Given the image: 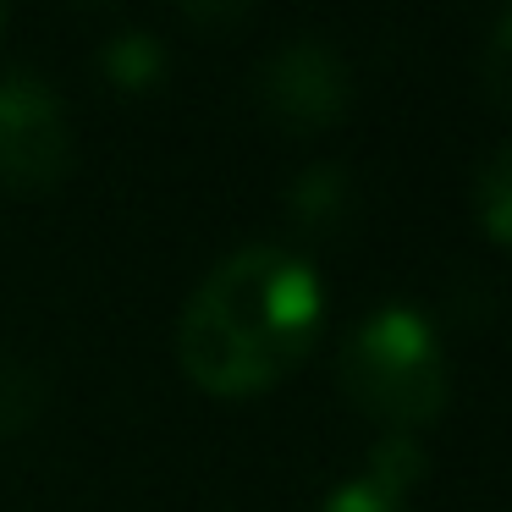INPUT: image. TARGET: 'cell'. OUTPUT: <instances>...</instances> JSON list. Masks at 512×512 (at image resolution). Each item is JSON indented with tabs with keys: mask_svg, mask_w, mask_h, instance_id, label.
Listing matches in <instances>:
<instances>
[{
	"mask_svg": "<svg viewBox=\"0 0 512 512\" xmlns=\"http://www.w3.org/2000/svg\"><path fill=\"white\" fill-rule=\"evenodd\" d=\"M347 199H353V182H347V166H336V160L298 171V182L287 188V210L303 232H331L347 215Z\"/></svg>",
	"mask_w": 512,
	"mask_h": 512,
	"instance_id": "6",
	"label": "cell"
},
{
	"mask_svg": "<svg viewBox=\"0 0 512 512\" xmlns=\"http://www.w3.org/2000/svg\"><path fill=\"white\" fill-rule=\"evenodd\" d=\"M45 408V380L23 358H0V441L23 435Z\"/></svg>",
	"mask_w": 512,
	"mask_h": 512,
	"instance_id": "9",
	"label": "cell"
},
{
	"mask_svg": "<svg viewBox=\"0 0 512 512\" xmlns=\"http://www.w3.org/2000/svg\"><path fill=\"white\" fill-rule=\"evenodd\" d=\"M94 67L105 72L116 94H155L171 72V56H166V39L160 34H144V28H122L100 45Z\"/></svg>",
	"mask_w": 512,
	"mask_h": 512,
	"instance_id": "5",
	"label": "cell"
},
{
	"mask_svg": "<svg viewBox=\"0 0 512 512\" xmlns=\"http://www.w3.org/2000/svg\"><path fill=\"white\" fill-rule=\"evenodd\" d=\"M72 171V127L39 72H0V182L17 193H45Z\"/></svg>",
	"mask_w": 512,
	"mask_h": 512,
	"instance_id": "4",
	"label": "cell"
},
{
	"mask_svg": "<svg viewBox=\"0 0 512 512\" xmlns=\"http://www.w3.org/2000/svg\"><path fill=\"white\" fill-rule=\"evenodd\" d=\"M336 380H342L347 402L375 424H386L391 435H413L435 424L452 397L441 336L413 303H380L369 320H358L336 358Z\"/></svg>",
	"mask_w": 512,
	"mask_h": 512,
	"instance_id": "2",
	"label": "cell"
},
{
	"mask_svg": "<svg viewBox=\"0 0 512 512\" xmlns=\"http://www.w3.org/2000/svg\"><path fill=\"white\" fill-rule=\"evenodd\" d=\"M182 17H188V23H237L243 6H182Z\"/></svg>",
	"mask_w": 512,
	"mask_h": 512,
	"instance_id": "12",
	"label": "cell"
},
{
	"mask_svg": "<svg viewBox=\"0 0 512 512\" xmlns=\"http://www.w3.org/2000/svg\"><path fill=\"white\" fill-rule=\"evenodd\" d=\"M0 23H6V12H0Z\"/></svg>",
	"mask_w": 512,
	"mask_h": 512,
	"instance_id": "13",
	"label": "cell"
},
{
	"mask_svg": "<svg viewBox=\"0 0 512 512\" xmlns=\"http://www.w3.org/2000/svg\"><path fill=\"white\" fill-rule=\"evenodd\" d=\"M254 100L281 133L309 138V133H325V127H336L347 116L353 78H347V61L320 34H292L287 45H276L259 61Z\"/></svg>",
	"mask_w": 512,
	"mask_h": 512,
	"instance_id": "3",
	"label": "cell"
},
{
	"mask_svg": "<svg viewBox=\"0 0 512 512\" xmlns=\"http://www.w3.org/2000/svg\"><path fill=\"white\" fill-rule=\"evenodd\" d=\"M325 331V281L281 243L215 259L177 314V364L210 397H259L281 386Z\"/></svg>",
	"mask_w": 512,
	"mask_h": 512,
	"instance_id": "1",
	"label": "cell"
},
{
	"mask_svg": "<svg viewBox=\"0 0 512 512\" xmlns=\"http://www.w3.org/2000/svg\"><path fill=\"white\" fill-rule=\"evenodd\" d=\"M364 474L375 479L380 490H391V496L408 501L413 490L424 485V474H430V457H424V446L413 441V435H386V441H375Z\"/></svg>",
	"mask_w": 512,
	"mask_h": 512,
	"instance_id": "8",
	"label": "cell"
},
{
	"mask_svg": "<svg viewBox=\"0 0 512 512\" xmlns=\"http://www.w3.org/2000/svg\"><path fill=\"white\" fill-rule=\"evenodd\" d=\"M479 89L501 116H512V12H501L485 34V56H479Z\"/></svg>",
	"mask_w": 512,
	"mask_h": 512,
	"instance_id": "10",
	"label": "cell"
},
{
	"mask_svg": "<svg viewBox=\"0 0 512 512\" xmlns=\"http://www.w3.org/2000/svg\"><path fill=\"white\" fill-rule=\"evenodd\" d=\"M320 512H408V501L391 496V490H380L369 474H353V479H342V485L325 490Z\"/></svg>",
	"mask_w": 512,
	"mask_h": 512,
	"instance_id": "11",
	"label": "cell"
},
{
	"mask_svg": "<svg viewBox=\"0 0 512 512\" xmlns=\"http://www.w3.org/2000/svg\"><path fill=\"white\" fill-rule=\"evenodd\" d=\"M474 215L490 243L512 248V138L496 144L474 171Z\"/></svg>",
	"mask_w": 512,
	"mask_h": 512,
	"instance_id": "7",
	"label": "cell"
}]
</instances>
